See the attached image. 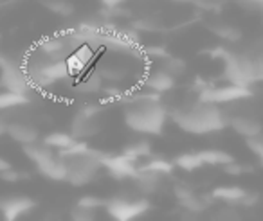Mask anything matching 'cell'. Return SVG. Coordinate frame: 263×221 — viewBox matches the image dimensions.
<instances>
[{
    "label": "cell",
    "mask_w": 263,
    "mask_h": 221,
    "mask_svg": "<svg viewBox=\"0 0 263 221\" xmlns=\"http://www.w3.org/2000/svg\"><path fill=\"white\" fill-rule=\"evenodd\" d=\"M124 124L130 130L144 135H161L168 120V110L161 103L159 94H124Z\"/></svg>",
    "instance_id": "cell-1"
},
{
    "label": "cell",
    "mask_w": 263,
    "mask_h": 221,
    "mask_svg": "<svg viewBox=\"0 0 263 221\" xmlns=\"http://www.w3.org/2000/svg\"><path fill=\"white\" fill-rule=\"evenodd\" d=\"M58 155L65 164V182L74 187L90 184L101 169L103 151L92 149L83 140H76V144H72L69 149L58 151Z\"/></svg>",
    "instance_id": "cell-2"
},
{
    "label": "cell",
    "mask_w": 263,
    "mask_h": 221,
    "mask_svg": "<svg viewBox=\"0 0 263 221\" xmlns=\"http://www.w3.org/2000/svg\"><path fill=\"white\" fill-rule=\"evenodd\" d=\"M173 123L186 133L208 135L215 131H222L227 126V117L222 112L220 105L205 103L198 99L190 108L179 110L173 113Z\"/></svg>",
    "instance_id": "cell-3"
},
{
    "label": "cell",
    "mask_w": 263,
    "mask_h": 221,
    "mask_svg": "<svg viewBox=\"0 0 263 221\" xmlns=\"http://www.w3.org/2000/svg\"><path fill=\"white\" fill-rule=\"evenodd\" d=\"M220 56L223 59V72L229 83L251 87L258 81H263V62L229 51H222Z\"/></svg>",
    "instance_id": "cell-4"
},
{
    "label": "cell",
    "mask_w": 263,
    "mask_h": 221,
    "mask_svg": "<svg viewBox=\"0 0 263 221\" xmlns=\"http://www.w3.org/2000/svg\"><path fill=\"white\" fill-rule=\"evenodd\" d=\"M24 153L27 158L36 166L38 173L42 176L49 178L52 182H65V164L63 158L54 153V149L49 148L44 142H33L24 146Z\"/></svg>",
    "instance_id": "cell-5"
},
{
    "label": "cell",
    "mask_w": 263,
    "mask_h": 221,
    "mask_svg": "<svg viewBox=\"0 0 263 221\" xmlns=\"http://www.w3.org/2000/svg\"><path fill=\"white\" fill-rule=\"evenodd\" d=\"M0 85L4 90H11L16 94L29 95L33 87L24 69V63H18L13 58L0 56Z\"/></svg>",
    "instance_id": "cell-6"
},
{
    "label": "cell",
    "mask_w": 263,
    "mask_h": 221,
    "mask_svg": "<svg viewBox=\"0 0 263 221\" xmlns=\"http://www.w3.org/2000/svg\"><path fill=\"white\" fill-rule=\"evenodd\" d=\"M105 209L108 216L116 221H134L144 216L152 209L148 199H126V198H112L105 202Z\"/></svg>",
    "instance_id": "cell-7"
},
{
    "label": "cell",
    "mask_w": 263,
    "mask_h": 221,
    "mask_svg": "<svg viewBox=\"0 0 263 221\" xmlns=\"http://www.w3.org/2000/svg\"><path fill=\"white\" fill-rule=\"evenodd\" d=\"M251 95V87L229 83L223 85V87H205L200 92L198 99L205 103H213V105H227V103H236L241 101V99H247Z\"/></svg>",
    "instance_id": "cell-8"
},
{
    "label": "cell",
    "mask_w": 263,
    "mask_h": 221,
    "mask_svg": "<svg viewBox=\"0 0 263 221\" xmlns=\"http://www.w3.org/2000/svg\"><path fill=\"white\" fill-rule=\"evenodd\" d=\"M101 167H105L110 173V176L117 178V180H124V178H136L139 167L136 166V160L126 156L124 153L121 155H101Z\"/></svg>",
    "instance_id": "cell-9"
},
{
    "label": "cell",
    "mask_w": 263,
    "mask_h": 221,
    "mask_svg": "<svg viewBox=\"0 0 263 221\" xmlns=\"http://www.w3.org/2000/svg\"><path fill=\"white\" fill-rule=\"evenodd\" d=\"M36 207V202L27 196H8L0 198V214L6 221H16L29 214Z\"/></svg>",
    "instance_id": "cell-10"
},
{
    "label": "cell",
    "mask_w": 263,
    "mask_h": 221,
    "mask_svg": "<svg viewBox=\"0 0 263 221\" xmlns=\"http://www.w3.org/2000/svg\"><path fill=\"white\" fill-rule=\"evenodd\" d=\"M99 130H101V124L98 120V115H88L81 110L74 115L72 123H70V135L78 140L94 137L99 133Z\"/></svg>",
    "instance_id": "cell-11"
},
{
    "label": "cell",
    "mask_w": 263,
    "mask_h": 221,
    "mask_svg": "<svg viewBox=\"0 0 263 221\" xmlns=\"http://www.w3.org/2000/svg\"><path fill=\"white\" fill-rule=\"evenodd\" d=\"M227 124H229L238 135H241V137H245V138L261 135V131H263L261 123H259L258 119H254V117H249V115H234L233 119L227 120Z\"/></svg>",
    "instance_id": "cell-12"
},
{
    "label": "cell",
    "mask_w": 263,
    "mask_h": 221,
    "mask_svg": "<svg viewBox=\"0 0 263 221\" xmlns=\"http://www.w3.org/2000/svg\"><path fill=\"white\" fill-rule=\"evenodd\" d=\"M144 87L152 90L154 94H166L175 87V76L168 72V70L161 69L152 72L150 76L144 79Z\"/></svg>",
    "instance_id": "cell-13"
},
{
    "label": "cell",
    "mask_w": 263,
    "mask_h": 221,
    "mask_svg": "<svg viewBox=\"0 0 263 221\" xmlns=\"http://www.w3.org/2000/svg\"><path fill=\"white\" fill-rule=\"evenodd\" d=\"M6 133L13 138L18 144L26 146V144H33L38 140V130L31 124L26 123H13L6 126Z\"/></svg>",
    "instance_id": "cell-14"
},
{
    "label": "cell",
    "mask_w": 263,
    "mask_h": 221,
    "mask_svg": "<svg viewBox=\"0 0 263 221\" xmlns=\"http://www.w3.org/2000/svg\"><path fill=\"white\" fill-rule=\"evenodd\" d=\"M211 196L216 202L229 203V205H240L241 199L247 196V191L243 187H238V185H222V187L213 189Z\"/></svg>",
    "instance_id": "cell-15"
},
{
    "label": "cell",
    "mask_w": 263,
    "mask_h": 221,
    "mask_svg": "<svg viewBox=\"0 0 263 221\" xmlns=\"http://www.w3.org/2000/svg\"><path fill=\"white\" fill-rule=\"evenodd\" d=\"M78 138H74L70 133L65 131H52V133L45 135L44 144H47L49 148L56 149V151H63V149H69L72 144H76Z\"/></svg>",
    "instance_id": "cell-16"
},
{
    "label": "cell",
    "mask_w": 263,
    "mask_h": 221,
    "mask_svg": "<svg viewBox=\"0 0 263 221\" xmlns=\"http://www.w3.org/2000/svg\"><path fill=\"white\" fill-rule=\"evenodd\" d=\"M29 103H31L29 95L16 94V92H11V90L0 92V112L20 108V106H26V105H29Z\"/></svg>",
    "instance_id": "cell-17"
},
{
    "label": "cell",
    "mask_w": 263,
    "mask_h": 221,
    "mask_svg": "<svg viewBox=\"0 0 263 221\" xmlns=\"http://www.w3.org/2000/svg\"><path fill=\"white\" fill-rule=\"evenodd\" d=\"M134 180L139 185V191L144 194H152V192L157 191L159 184H161V174L150 173V171H137L136 178Z\"/></svg>",
    "instance_id": "cell-18"
},
{
    "label": "cell",
    "mask_w": 263,
    "mask_h": 221,
    "mask_svg": "<svg viewBox=\"0 0 263 221\" xmlns=\"http://www.w3.org/2000/svg\"><path fill=\"white\" fill-rule=\"evenodd\" d=\"M202 164H208V166H226V164L233 162L234 156L229 155L227 151L222 149H204V151H198Z\"/></svg>",
    "instance_id": "cell-19"
},
{
    "label": "cell",
    "mask_w": 263,
    "mask_h": 221,
    "mask_svg": "<svg viewBox=\"0 0 263 221\" xmlns=\"http://www.w3.org/2000/svg\"><path fill=\"white\" fill-rule=\"evenodd\" d=\"M103 76L96 70V72H90L83 81L76 85V92L85 95H92V94H98V92L103 90Z\"/></svg>",
    "instance_id": "cell-20"
},
{
    "label": "cell",
    "mask_w": 263,
    "mask_h": 221,
    "mask_svg": "<svg viewBox=\"0 0 263 221\" xmlns=\"http://www.w3.org/2000/svg\"><path fill=\"white\" fill-rule=\"evenodd\" d=\"M123 153L134 160L146 158V156L152 155V146H150V142H146V140L132 142V144H128L126 148L123 149Z\"/></svg>",
    "instance_id": "cell-21"
},
{
    "label": "cell",
    "mask_w": 263,
    "mask_h": 221,
    "mask_svg": "<svg viewBox=\"0 0 263 221\" xmlns=\"http://www.w3.org/2000/svg\"><path fill=\"white\" fill-rule=\"evenodd\" d=\"M139 171H150V173H157L161 176H166V174L173 173V164L164 158H152L148 160V164L141 166Z\"/></svg>",
    "instance_id": "cell-22"
},
{
    "label": "cell",
    "mask_w": 263,
    "mask_h": 221,
    "mask_svg": "<svg viewBox=\"0 0 263 221\" xmlns=\"http://www.w3.org/2000/svg\"><path fill=\"white\" fill-rule=\"evenodd\" d=\"M175 166L180 167V169H184V171H190V173H191V171L202 167L204 164H202L198 153H184V155H179L175 158Z\"/></svg>",
    "instance_id": "cell-23"
},
{
    "label": "cell",
    "mask_w": 263,
    "mask_h": 221,
    "mask_svg": "<svg viewBox=\"0 0 263 221\" xmlns=\"http://www.w3.org/2000/svg\"><path fill=\"white\" fill-rule=\"evenodd\" d=\"M44 6L60 16H70L74 13V6L69 0H44Z\"/></svg>",
    "instance_id": "cell-24"
},
{
    "label": "cell",
    "mask_w": 263,
    "mask_h": 221,
    "mask_svg": "<svg viewBox=\"0 0 263 221\" xmlns=\"http://www.w3.org/2000/svg\"><path fill=\"white\" fill-rule=\"evenodd\" d=\"M179 203L184 207L186 210H190V212H202V210H205V207H208V203L204 202L202 198H198V196H195V192L191 191L190 194H186L184 198L179 199Z\"/></svg>",
    "instance_id": "cell-25"
},
{
    "label": "cell",
    "mask_w": 263,
    "mask_h": 221,
    "mask_svg": "<svg viewBox=\"0 0 263 221\" xmlns=\"http://www.w3.org/2000/svg\"><path fill=\"white\" fill-rule=\"evenodd\" d=\"M65 63H67V70H69V76L70 77H78L81 76V74L85 72V70L88 69V65L83 62V59L80 58V56H76L74 52H70L69 56L65 58Z\"/></svg>",
    "instance_id": "cell-26"
},
{
    "label": "cell",
    "mask_w": 263,
    "mask_h": 221,
    "mask_svg": "<svg viewBox=\"0 0 263 221\" xmlns=\"http://www.w3.org/2000/svg\"><path fill=\"white\" fill-rule=\"evenodd\" d=\"M211 31L220 36L222 40H227V42H236L241 38V33L238 27H233V26H213Z\"/></svg>",
    "instance_id": "cell-27"
},
{
    "label": "cell",
    "mask_w": 263,
    "mask_h": 221,
    "mask_svg": "<svg viewBox=\"0 0 263 221\" xmlns=\"http://www.w3.org/2000/svg\"><path fill=\"white\" fill-rule=\"evenodd\" d=\"M164 70H168L172 76H182L186 72V62L182 58H166L164 59Z\"/></svg>",
    "instance_id": "cell-28"
},
{
    "label": "cell",
    "mask_w": 263,
    "mask_h": 221,
    "mask_svg": "<svg viewBox=\"0 0 263 221\" xmlns=\"http://www.w3.org/2000/svg\"><path fill=\"white\" fill-rule=\"evenodd\" d=\"M98 72L101 74L103 79H106V81H119L126 76V70L119 69V67H103Z\"/></svg>",
    "instance_id": "cell-29"
},
{
    "label": "cell",
    "mask_w": 263,
    "mask_h": 221,
    "mask_svg": "<svg viewBox=\"0 0 263 221\" xmlns=\"http://www.w3.org/2000/svg\"><path fill=\"white\" fill-rule=\"evenodd\" d=\"M105 202L106 199L99 198V196H81L76 205L85 207V209H90V210H98L99 207H105Z\"/></svg>",
    "instance_id": "cell-30"
},
{
    "label": "cell",
    "mask_w": 263,
    "mask_h": 221,
    "mask_svg": "<svg viewBox=\"0 0 263 221\" xmlns=\"http://www.w3.org/2000/svg\"><path fill=\"white\" fill-rule=\"evenodd\" d=\"M96 217V210L90 209H85V207L76 205L70 212V219L74 221H92Z\"/></svg>",
    "instance_id": "cell-31"
},
{
    "label": "cell",
    "mask_w": 263,
    "mask_h": 221,
    "mask_svg": "<svg viewBox=\"0 0 263 221\" xmlns=\"http://www.w3.org/2000/svg\"><path fill=\"white\" fill-rule=\"evenodd\" d=\"M247 146H249V149L258 156L259 162H261V166H263V137L261 135H256V137L247 138Z\"/></svg>",
    "instance_id": "cell-32"
},
{
    "label": "cell",
    "mask_w": 263,
    "mask_h": 221,
    "mask_svg": "<svg viewBox=\"0 0 263 221\" xmlns=\"http://www.w3.org/2000/svg\"><path fill=\"white\" fill-rule=\"evenodd\" d=\"M222 167H223V171H226L227 174H243V173H247V171H249V167L240 166L236 160H233V162L226 164V166H222Z\"/></svg>",
    "instance_id": "cell-33"
},
{
    "label": "cell",
    "mask_w": 263,
    "mask_h": 221,
    "mask_svg": "<svg viewBox=\"0 0 263 221\" xmlns=\"http://www.w3.org/2000/svg\"><path fill=\"white\" fill-rule=\"evenodd\" d=\"M0 178L6 180V182H18L20 178H22V174H20L18 171H13L11 167H9V169H6V171L0 173Z\"/></svg>",
    "instance_id": "cell-34"
},
{
    "label": "cell",
    "mask_w": 263,
    "mask_h": 221,
    "mask_svg": "<svg viewBox=\"0 0 263 221\" xmlns=\"http://www.w3.org/2000/svg\"><path fill=\"white\" fill-rule=\"evenodd\" d=\"M191 2L202 9H215L220 6V0H191Z\"/></svg>",
    "instance_id": "cell-35"
},
{
    "label": "cell",
    "mask_w": 263,
    "mask_h": 221,
    "mask_svg": "<svg viewBox=\"0 0 263 221\" xmlns=\"http://www.w3.org/2000/svg\"><path fill=\"white\" fill-rule=\"evenodd\" d=\"M218 217H222V219H238V212H236V210H233V209H229V210H220Z\"/></svg>",
    "instance_id": "cell-36"
},
{
    "label": "cell",
    "mask_w": 263,
    "mask_h": 221,
    "mask_svg": "<svg viewBox=\"0 0 263 221\" xmlns=\"http://www.w3.org/2000/svg\"><path fill=\"white\" fill-rule=\"evenodd\" d=\"M101 2L106 6V8L114 9V8H117V6H121V4H123L124 0H101Z\"/></svg>",
    "instance_id": "cell-37"
},
{
    "label": "cell",
    "mask_w": 263,
    "mask_h": 221,
    "mask_svg": "<svg viewBox=\"0 0 263 221\" xmlns=\"http://www.w3.org/2000/svg\"><path fill=\"white\" fill-rule=\"evenodd\" d=\"M9 167H11V164H9L8 160L0 158V173H2V171H6V169H9Z\"/></svg>",
    "instance_id": "cell-38"
},
{
    "label": "cell",
    "mask_w": 263,
    "mask_h": 221,
    "mask_svg": "<svg viewBox=\"0 0 263 221\" xmlns=\"http://www.w3.org/2000/svg\"><path fill=\"white\" fill-rule=\"evenodd\" d=\"M243 2H249V4H254V6H263V0H243Z\"/></svg>",
    "instance_id": "cell-39"
},
{
    "label": "cell",
    "mask_w": 263,
    "mask_h": 221,
    "mask_svg": "<svg viewBox=\"0 0 263 221\" xmlns=\"http://www.w3.org/2000/svg\"><path fill=\"white\" fill-rule=\"evenodd\" d=\"M4 131H6V126H4V124H2V120H0V135L4 133Z\"/></svg>",
    "instance_id": "cell-40"
}]
</instances>
